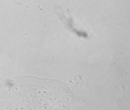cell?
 Here are the masks:
<instances>
[{
	"mask_svg": "<svg viewBox=\"0 0 130 110\" xmlns=\"http://www.w3.org/2000/svg\"><path fill=\"white\" fill-rule=\"evenodd\" d=\"M41 91L36 95L0 94V110H64L55 93Z\"/></svg>",
	"mask_w": 130,
	"mask_h": 110,
	"instance_id": "obj_1",
	"label": "cell"
}]
</instances>
